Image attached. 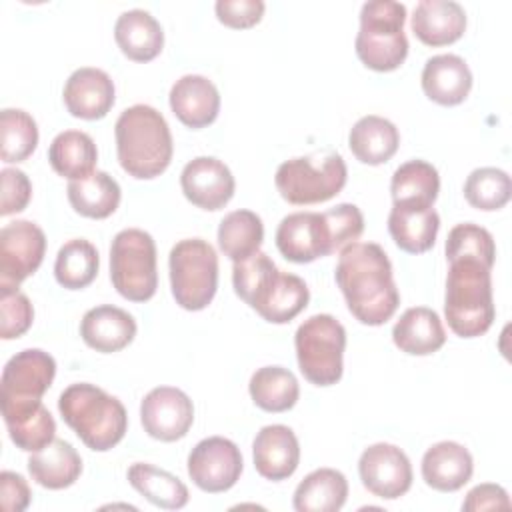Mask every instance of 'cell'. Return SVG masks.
<instances>
[{"mask_svg": "<svg viewBox=\"0 0 512 512\" xmlns=\"http://www.w3.org/2000/svg\"><path fill=\"white\" fill-rule=\"evenodd\" d=\"M252 402L266 412H286L294 408L300 396L296 376L282 366L258 368L248 384Z\"/></svg>", "mask_w": 512, "mask_h": 512, "instance_id": "obj_35", "label": "cell"}, {"mask_svg": "<svg viewBox=\"0 0 512 512\" xmlns=\"http://www.w3.org/2000/svg\"><path fill=\"white\" fill-rule=\"evenodd\" d=\"M136 330L134 316L112 304L90 308L80 322V336L86 346L102 354L126 348L134 340Z\"/></svg>", "mask_w": 512, "mask_h": 512, "instance_id": "obj_23", "label": "cell"}, {"mask_svg": "<svg viewBox=\"0 0 512 512\" xmlns=\"http://www.w3.org/2000/svg\"><path fill=\"white\" fill-rule=\"evenodd\" d=\"M66 194L74 212L92 220L112 216L122 198L120 184L102 170H94L82 180H70Z\"/></svg>", "mask_w": 512, "mask_h": 512, "instance_id": "obj_30", "label": "cell"}, {"mask_svg": "<svg viewBox=\"0 0 512 512\" xmlns=\"http://www.w3.org/2000/svg\"><path fill=\"white\" fill-rule=\"evenodd\" d=\"M180 186L188 202L210 212L224 208L236 190L230 168L214 156H198L190 160L182 168Z\"/></svg>", "mask_w": 512, "mask_h": 512, "instance_id": "obj_17", "label": "cell"}, {"mask_svg": "<svg viewBox=\"0 0 512 512\" xmlns=\"http://www.w3.org/2000/svg\"><path fill=\"white\" fill-rule=\"evenodd\" d=\"M56 376V360L40 350L26 348L16 352L4 366L0 378V408L12 412L42 402Z\"/></svg>", "mask_w": 512, "mask_h": 512, "instance_id": "obj_12", "label": "cell"}, {"mask_svg": "<svg viewBox=\"0 0 512 512\" xmlns=\"http://www.w3.org/2000/svg\"><path fill=\"white\" fill-rule=\"evenodd\" d=\"M302 376L314 386H332L344 372L346 330L332 314H314L294 334Z\"/></svg>", "mask_w": 512, "mask_h": 512, "instance_id": "obj_10", "label": "cell"}, {"mask_svg": "<svg viewBox=\"0 0 512 512\" xmlns=\"http://www.w3.org/2000/svg\"><path fill=\"white\" fill-rule=\"evenodd\" d=\"M170 288L184 310H204L218 290V256L210 242L186 238L172 246L168 256Z\"/></svg>", "mask_w": 512, "mask_h": 512, "instance_id": "obj_9", "label": "cell"}, {"mask_svg": "<svg viewBox=\"0 0 512 512\" xmlns=\"http://www.w3.org/2000/svg\"><path fill=\"white\" fill-rule=\"evenodd\" d=\"M114 38L120 52L134 62L154 60L164 46V32L160 22L146 10L134 8L118 16L114 24Z\"/></svg>", "mask_w": 512, "mask_h": 512, "instance_id": "obj_26", "label": "cell"}, {"mask_svg": "<svg viewBox=\"0 0 512 512\" xmlns=\"http://www.w3.org/2000/svg\"><path fill=\"white\" fill-rule=\"evenodd\" d=\"M34 320V308L20 290H0V338H20Z\"/></svg>", "mask_w": 512, "mask_h": 512, "instance_id": "obj_42", "label": "cell"}, {"mask_svg": "<svg viewBox=\"0 0 512 512\" xmlns=\"http://www.w3.org/2000/svg\"><path fill=\"white\" fill-rule=\"evenodd\" d=\"M358 474L368 492L384 500L404 496L412 486V464L402 448L378 442L368 446L358 460Z\"/></svg>", "mask_w": 512, "mask_h": 512, "instance_id": "obj_16", "label": "cell"}, {"mask_svg": "<svg viewBox=\"0 0 512 512\" xmlns=\"http://www.w3.org/2000/svg\"><path fill=\"white\" fill-rule=\"evenodd\" d=\"M58 410L62 420L94 452L114 448L128 430L124 404L88 382L70 384L58 398Z\"/></svg>", "mask_w": 512, "mask_h": 512, "instance_id": "obj_6", "label": "cell"}, {"mask_svg": "<svg viewBox=\"0 0 512 512\" xmlns=\"http://www.w3.org/2000/svg\"><path fill=\"white\" fill-rule=\"evenodd\" d=\"M264 240V224L252 210H234L218 226V246L232 262L256 254Z\"/></svg>", "mask_w": 512, "mask_h": 512, "instance_id": "obj_36", "label": "cell"}, {"mask_svg": "<svg viewBox=\"0 0 512 512\" xmlns=\"http://www.w3.org/2000/svg\"><path fill=\"white\" fill-rule=\"evenodd\" d=\"M400 146L398 128L382 116H362L348 134V148L354 158L368 166L386 164Z\"/></svg>", "mask_w": 512, "mask_h": 512, "instance_id": "obj_28", "label": "cell"}, {"mask_svg": "<svg viewBox=\"0 0 512 512\" xmlns=\"http://www.w3.org/2000/svg\"><path fill=\"white\" fill-rule=\"evenodd\" d=\"M440 216L430 208L392 206L388 214V232L394 244L408 254L428 252L438 236Z\"/></svg>", "mask_w": 512, "mask_h": 512, "instance_id": "obj_29", "label": "cell"}, {"mask_svg": "<svg viewBox=\"0 0 512 512\" xmlns=\"http://www.w3.org/2000/svg\"><path fill=\"white\" fill-rule=\"evenodd\" d=\"M364 232V216L356 204H338L326 212H294L276 228L278 252L296 264L330 256L356 242Z\"/></svg>", "mask_w": 512, "mask_h": 512, "instance_id": "obj_2", "label": "cell"}, {"mask_svg": "<svg viewBox=\"0 0 512 512\" xmlns=\"http://www.w3.org/2000/svg\"><path fill=\"white\" fill-rule=\"evenodd\" d=\"M348 498V480L340 470L318 468L294 490L296 512H338Z\"/></svg>", "mask_w": 512, "mask_h": 512, "instance_id": "obj_32", "label": "cell"}, {"mask_svg": "<svg viewBox=\"0 0 512 512\" xmlns=\"http://www.w3.org/2000/svg\"><path fill=\"white\" fill-rule=\"evenodd\" d=\"M110 280L130 302H146L156 294L158 268L154 238L140 228L120 230L110 246Z\"/></svg>", "mask_w": 512, "mask_h": 512, "instance_id": "obj_11", "label": "cell"}, {"mask_svg": "<svg viewBox=\"0 0 512 512\" xmlns=\"http://www.w3.org/2000/svg\"><path fill=\"white\" fill-rule=\"evenodd\" d=\"M30 488L22 474L4 470L0 474V504L4 512H22L30 504Z\"/></svg>", "mask_w": 512, "mask_h": 512, "instance_id": "obj_45", "label": "cell"}, {"mask_svg": "<svg viewBox=\"0 0 512 512\" xmlns=\"http://www.w3.org/2000/svg\"><path fill=\"white\" fill-rule=\"evenodd\" d=\"M510 196H512L510 176L504 170L494 166L472 170L464 182V198L476 210H484V212L500 210L508 204Z\"/></svg>", "mask_w": 512, "mask_h": 512, "instance_id": "obj_39", "label": "cell"}, {"mask_svg": "<svg viewBox=\"0 0 512 512\" xmlns=\"http://www.w3.org/2000/svg\"><path fill=\"white\" fill-rule=\"evenodd\" d=\"M140 422L150 438L176 442L192 428L194 404L180 388L158 386L144 396L140 404Z\"/></svg>", "mask_w": 512, "mask_h": 512, "instance_id": "obj_15", "label": "cell"}, {"mask_svg": "<svg viewBox=\"0 0 512 512\" xmlns=\"http://www.w3.org/2000/svg\"><path fill=\"white\" fill-rule=\"evenodd\" d=\"M474 460L466 446L444 440L432 444L422 456V478L438 492H456L470 482Z\"/></svg>", "mask_w": 512, "mask_h": 512, "instance_id": "obj_24", "label": "cell"}, {"mask_svg": "<svg viewBox=\"0 0 512 512\" xmlns=\"http://www.w3.org/2000/svg\"><path fill=\"white\" fill-rule=\"evenodd\" d=\"M232 284L238 298L272 324L294 320L310 300L306 282L296 274L278 270L270 256L260 250L234 262Z\"/></svg>", "mask_w": 512, "mask_h": 512, "instance_id": "obj_3", "label": "cell"}, {"mask_svg": "<svg viewBox=\"0 0 512 512\" xmlns=\"http://www.w3.org/2000/svg\"><path fill=\"white\" fill-rule=\"evenodd\" d=\"M2 200H0V216H10L22 212L32 198L30 178L18 168H2Z\"/></svg>", "mask_w": 512, "mask_h": 512, "instance_id": "obj_44", "label": "cell"}, {"mask_svg": "<svg viewBox=\"0 0 512 512\" xmlns=\"http://www.w3.org/2000/svg\"><path fill=\"white\" fill-rule=\"evenodd\" d=\"M128 482L148 502L164 510H180L190 500L188 488L180 478L146 462H136L128 468Z\"/></svg>", "mask_w": 512, "mask_h": 512, "instance_id": "obj_34", "label": "cell"}, {"mask_svg": "<svg viewBox=\"0 0 512 512\" xmlns=\"http://www.w3.org/2000/svg\"><path fill=\"white\" fill-rule=\"evenodd\" d=\"M422 90L440 106L462 104L472 88V72L456 54H436L422 68Z\"/></svg>", "mask_w": 512, "mask_h": 512, "instance_id": "obj_22", "label": "cell"}, {"mask_svg": "<svg viewBox=\"0 0 512 512\" xmlns=\"http://www.w3.org/2000/svg\"><path fill=\"white\" fill-rule=\"evenodd\" d=\"M510 506L512 502L508 498V492L498 484H478L466 494L462 502V510L466 512L510 510Z\"/></svg>", "mask_w": 512, "mask_h": 512, "instance_id": "obj_46", "label": "cell"}, {"mask_svg": "<svg viewBox=\"0 0 512 512\" xmlns=\"http://www.w3.org/2000/svg\"><path fill=\"white\" fill-rule=\"evenodd\" d=\"M46 252L42 228L30 220H16L0 230V290H18L32 276Z\"/></svg>", "mask_w": 512, "mask_h": 512, "instance_id": "obj_13", "label": "cell"}, {"mask_svg": "<svg viewBox=\"0 0 512 512\" xmlns=\"http://www.w3.org/2000/svg\"><path fill=\"white\" fill-rule=\"evenodd\" d=\"M406 6L394 0H370L360 10V30L356 34V56L374 72H392L408 56L404 34Z\"/></svg>", "mask_w": 512, "mask_h": 512, "instance_id": "obj_7", "label": "cell"}, {"mask_svg": "<svg viewBox=\"0 0 512 512\" xmlns=\"http://www.w3.org/2000/svg\"><path fill=\"white\" fill-rule=\"evenodd\" d=\"M116 154L122 170L136 180L160 176L172 162L174 144L166 118L148 104H134L114 124Z\"/></svg>", "mask_w": 512, "mask_h": 512, "instance_id": "obj_4", "label": "cell"}, {"mask_svg": "<svg viewBox=\"0 0 512 512\" xmlns=\"http://www.w3.org/2000/svg\"><path fill=\"white\" fill-rule=\"evenodd\" d=\"M440 192L438 170L426 160H408L400 164L390 180L394 206L430 208Z\"/></svg>", "mask_w": 512, "mask_h": 512, "instance_id": "obj_31", "label": "cell"}, {"mask_svg": "<svg viewBox=\"0 0 512 512\" xmlns=\"http://www.w3.org/2000/svg\"><path fill=\"white\" fill-rule=\"evenodd\" d=\"M28 472L42 488L62 490L80 478L82 458L70 442L54 438L42 450L32 452L28 458Z\"/></svg>", "mask_w": 512, "mask_h": 512, "instance_id": "obj_27", "label": "cell"}, {"mask_svg": "<svg viewBox=\"0 0 512 512\" xmlns=\"http://www.w3.org/2000/svg\"><path fill=\"white\" fill-rule=\"evenodd\" d=\"M62 98L74 118L100 120L114 106L116 88L104 70L84 66L68 76Z\"/></svg>", "mask_w": 512, "mask_h": 512, "instance_id": "obj_18", "label": "cell"}, {"mask_svg": "<svg viewBox=\"0 0 512 512\" xmlns=\"http://www.w3.org/2000/svg\"><path fill=\"white\" fill-rule=\"evenodd\" d=\"M0 158L8 164L24 162L38 146L36 120L20 108L0 112Z\"/></svg>", "mask_w": 512, "mask_h": 512, "instance_id": "obj_38", "label": "cell"}, {"mask_svg": "<svg viewBox=\"0 0 512 512\" xmlns=\"http://www.w3.org/2000/svg\"><path fill=\"white\" fill-rule=\"evenodd\" d=\"M216 18L234 30H244L256 26L266 10L262 0H218L214 4Z\"/></svg>", "mask_w": 512, "mask_h": 512, "instance_id": "obj_43", "label": "cell"}, {"mask_svg": "<svg viewBox=\"0 0 512 512\" xmlns=\"http://www.w3.org/2000/svg\"><path fill=\"white\" fill-rule=\"evenodd\" d=\"M242 468L240 448L224 436L204 438L188 454L190 480L210 494L230 490L240 480Z\"/></svg>", "mask_w": 512, "mask_h": 512, "instance_id": "obj_14", "label": "cell"}, {"mask_svg": "<svg viewBox=\"0 0 512 512\" xmlns=\"http://www.w3.org/2000/svg\"><path fill=\"white\" fill-rule=\"evenodd\" d=\"M100 258L92 242L72 238L60 246L54 262L56 282L66 290H82L98 276Z\"/></svg>", "mask_w": 512, "mask_h": 512, "instance_id": "obj_37", "label": "cell"}, {"mask_svg": "<svg viewBox=\"0 0 512 512\" xmlns=\"http://www.w3.org/2000/svg\"><path fill=\"white\" fill-rule=\"evenodd\" d=\"M336 284L352 316L366 326L386 324L400 304L392 264L376 242H352L340 250Z\"/></svg>", "mask_w": 512, "mask_h": 512, "instance_id": "obj_1", "label": "cell"}, {"mask_svg": "<svg viewBox=\"0 0 512 512\" xmlns=\"http://www.w3.org/2000/svg\"><path fill=\"white\" fill-rule=\"evenodd\" d=\"M490 270L474 258L450 260L444 316L450 330L460 338L486 334L496 318Z\"/></svg>", "mask_w": 512, "mask_h": 512, "instance_id": "obj_5", "label": "cell"}, {"mask_svg": "<svg viewBox=\"0 0 512 512\" xmlns=\"http://www.w3.org/2000/svg\"><path fill=\"white\" fill-rule=\"evenodd\" d=\"M446 258L448 262L456 258H474L492 268L496 262L494 238L486 228L474 222L456 224L446 238Z\"/></svg>", "mask_w": 512, "mask_h": 512, "instance_id": "obj_41", "label": "cell"}, {"mask_svg": "<svg viewBox=\"0 0 512 512\" xmlns=\"http://www.w3.org/2000/svg\"><path fill=\"white\" fill-rule=\"evenodd\" d=\"M396 348L410 356H430L446 342V330L438 312L426 306L408 308L392 328Z\"/></svg>", "mask_w": 512, "mask_h": 512, "instance_id": "obj_25", "label": "cell"}, {"mask_svg": "<svg viewBox=\"0 0 512 512\" xmlns=\"http://www.w3.org/2000/svg\"><path fill=\"white\" fill-rule=\"evenodd\" d=\"M170 108L188 128L200 130L210 126L220 112V92L212 80L200 74H186L170 88Z\"/></svg>", "mask_w": 512, "mask_h": 512, "instance_id": "obj_20", "label": "cell"}, {"mask_svg": "<svg viewBox=\"0 0 512 512\" xmlns=\"http://www.w3.org/2000/svg\"><path fill=\"white\" fill-rule=\"evenodd\" d=\"M10 440L24 452H38L56 436V422L44 404L4 418Z\"/></svg>", "mask_w": 512, "mask_h": 512, "instance_id": "obj_40", "label": "cell"}, {"mask_svg": "<svg viewBox=\"0 0 512 512\" xmlns=\"http://www.w3.org/2000/svg\"><path fill=\"white\" fill-rule=\"evenodd\" d=\"M256 472L272 482L290 478L300 464V444L292 428L270 424L260 428L252 442Z\"/></svg>", "mask_w": 512, "mask_h": 512, "instance_id": "obj_19", "label": "cell"}, {"mask_svg": "<svg viewBox=\"0 0 512 512\" xmlns=\"http://www.w3.org/2000/svg\"><path fill=\"white\" fill-rule=\"evenodd\" d=\"M48 162L58 176L82 180L94 172L98 148L90 134L80 130H64L52 140L48 148Z\"/></svg>", "mask_w": 512, "mask_h": 512, "instance_id": "obj_33", "label": "cell"}, {"mask_svg": "<svg viewBox=\"0 0 512 512\" xmlns=\"http://www.w3.org/2000/svg\"><path fill=\"white\" fill-rule=\"evenodd\" d=\"M346 178L344 158L334 150H320L282 162L276 170L274 184L288 204L308 206L340 194Z\"/></svg>", "mask_w": 512, "mask_h": 512, "instance_id": "obj_8", "label": "cell"}, {"mask_svg": "<svg viewBox=\"0 0 512 512\" xmlns=\"http://www.w3.org/2000/svg\"><path fill=\"white\" fill-rule=\"evenodd\" d=\"M412 32L426 46H448L464 36L466 12L454 0H422L412 14Z\"/></svg>", "mask_w": 512, "mask_h": 512, "instance_id": "obj_21", "label": "cell"}]
</instances>
